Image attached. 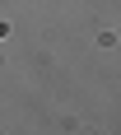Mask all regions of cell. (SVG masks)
Masks as SVG:
<instances>
[]
</instances>
